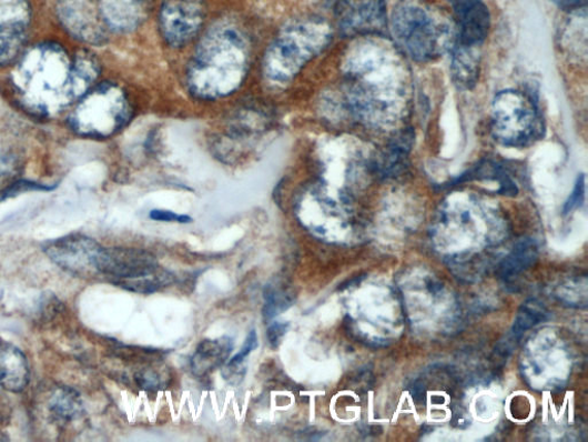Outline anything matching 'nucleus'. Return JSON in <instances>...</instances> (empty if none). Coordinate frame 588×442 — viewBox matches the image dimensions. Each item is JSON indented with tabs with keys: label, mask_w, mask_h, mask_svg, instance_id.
Here are the masks:
<instances>
[{
	"label": "nucleus",
	"mask_w": 588,
	"mask_h": 442,
	"mask_svg": "<svg viewBox=\"0 0 588 442\" xmlns=\"http://www.w3.org/2000/svg\"><path fill=\"white\" fill-rule=\"evenodd\" d=\"M204 22V10L199 0H165L160 11V30L173 48L187 44Z\"/></svg>",
	"instance_id": "9d476101"
},
{
	"label": "nucleus",
	"mask_w": 588,
	"mask_h": 442,
	"mask_svg": "<svg viewBox=\"0 0 588 442\" xmlns=\"http://www.w3.org/2000/svg\"><path fill=\"white\" fill-rule=\"evenodd\" d=\"M456 21V43L479 47L491 27V14L483 0H448Z\"/></svg>",
	"instance_id": "f8f14e48"
},
{
	"label": "nucleus",
	"mask_w": 588,
	"mask_h": 442,
	"mask_svg": "<svg viewBox=\"0 0 588 442\" xmlns=\"http://www.w3.org/2000/svg\"><path fill=\"white\" fill-rule=\"evenodd\" d=\"M398 54L384 46L363 44L348 58V103L369 124H395L407 106V73Z\"/></svg>",
	"instance_id": "f257e3e1"
},
{
	"label": "nucleus",
	"mask_w": 588,
	"mask_h": 442,
	"mask_svg": "<svg viewBox=\"0 0 588 442\" xmlns=\"http://www.w3.org/2000/svg\"><path fill=\"white\" fill-rule=\"evenodd\" d=\"M585 201V177L581 174L575 184L572 194L569 197L568 201L566 202L564 212L565 214H568L572 212L574 210L578 209L582 205Z\"/></svg>",
	"instance_id": "b1692460"
},
{
	"label": "nucleus",
	"mask_w": 588,
	"mask_h": 442,
	"mask_svg": "<svg viewBox=\"0 0 588 442\" xmlns=\"http://www.w3.org/2000/svg\"><path fill=\"white\" fill-rule=\"evenodd\" d=\"M20 66L17 84L26 102L45 112L82 97L98 76L92 58L79 56L71 66L67 53L54 46L30 52Z\"/></svg>",
	"instance_id": "f03ea898"
},
{
	"label": "nucleus",
	"mask_w": 588,
	"mask_h": 442,
	"mask_svg": "<svg viewBox=\"0 0 588 442\" xmlns=\"http://www.w3.org/2000/svg\"><path fill=\"white\" fill-rule=\"evenodd\" d=\"M554 6L567 12L586 11L587 0H550Z\"/></svg>",
	"instance_id": "cd10ccee"
},
{
	"label": "nucleus",
	"mask_w": 588,
	"mask_h": 442,
	"mask_svg": "<svg viewBox=\"0 0 588 442\" xmlns=\"http://www.w3.org/2000/svg\"><path fill=\"white\" fill-rule=\"evenodd\" d=\"M103 247L83 234H70L45 242L44 254L58 268L77 277L98 273Z\"/></svg>",
	"instance_id": "6e6552de"
},
{
	"label": "nucleus",
	"mask_w": 588,
	"mask_h": 442,
	"mask_svg": "<svg viewBox=\"0 0 588 442\" xmlns=\"http://www.w3.org/2000/svg\"><path fill=\"white\" fill-rule=\"evenodd\" d=\"M29 381L30 369L24 353L16 344L0 340V389L19 394Z\"/></svg>",
	"instance_id": "4468645a"
},
{
	"label": "nucleus",
	"mask_w": 588,
	"mask_h": 442,
	"mask_svg": "<svg viewBox=\"0 0 588 442\" xmlns=\"http://www.w3.org/2000/svg\"><path fill=\"white\" fill-rule=\"evenodd\" d=\"M537 107L525 92L506 90L497 94L493 107V132L507 147H526L540 135Z\"/></svg>",
	"instance_id": "0eeeda50"
},
{
	"label": "nucleus",
	"mask_w": 588,
	"mask_h": 442,
	"mask_svg": "<svg viewBox=\"0 0 588 442\" xmlns=\"http://www.w3.org/2000/svg\"><path fill=\"white\" fill-rule=\"evenodd\" d=\"M233 351V341L229 338L203 341L191 361L192 370L203 375L220 366Z\"/></svg>",
	"instance_id": "a211bd4d"
},
{
	"label": "nucleus",
	"mask_w": 588,
	"mask_h": 442,
	"mask_svg": "<svg viewBox=\"0 0 588 442\" xmlns=\"http://www.w3.org/2000/svg\"><path fill=\"white\" fill-rule=\"evenodd\" d=\"M29 23L27 0H0V64L19 51Z\"/></svg>",
	"instance_id": "ddd939ff"
},
{
	"label": "nucleus",
	"mask_w": 588,
	"mask_h": 442,
	"mask_svg": "<svg viewBox=\"0 0 588 442\" xmlns=\"http://www.w3.org/2000/svg\"><path fill=\"white\" fill-rule=\"evenodd\" d=\"M389 29L397 48L418 62L435 60L456 43L453 23L423 0H402L392 13Z\"/></svg>",
	"instance_id": "20e7f679"
},
{
	"label": "nucleus",
	"mask_w": 588,
	"mask_h": 442,
	"mask_svg": "<svg viewBox=\"0 0 588 442\" xmlns=\"http://www.w3.org/2000/svg\"><path fill=\"white\" fill-rule=\"evenodd\" d=\"M158 269L155 258L139 249L103 248L98 259V274L105 275L119 288Z\"/></svg>",
	"instance_id": "9b49d317"
},
{
	"label": "nucleus",
	"mask_w": 588,
	"mask_h": 442,
	"mask_svg": "<svg viewBox=\"0 0 588 442\" xmlns=\"http://www.w3.org/2000/svg\"><path fill=\"white\" fill-rule=\"evenodd\" d=\"M250 58V44L240 29L229 24L213 28L190 61L191 92L203 100L227 97L242 86Z\"/></svg>",
	"instance_id": "7ed1b4c3"
},
{
	"label": "nucleus",
	"mask_w": 588,
	"mask_h": 442,
	"mask_svg": "<svg viewBox=\"0 0 588 442\" xmlns=\"http://www.w3.org/2000/svg\"><path fill=\"white\" fill-rule=\"evenodd\" d=\"M144 10V0H102L105 21L122 30L135 28L141 22Z\"/></svg>",
	"instance_id": "f3484780"
},
{
	"label": "nucleus",
	"mask_w": 588,
	"mask_h": 442,
	"mask_svg": "<svg viewBox=\"0 0 588 442\" xmlns=\"http://www.w3.org/2000/svg\"><path fill=\"white\" fill-rule=\"evenodd\" d=\"M150 217L156 221H168V223H171V221H176V223L181 224L191 223L192 220L189 215L178 214L166 210H153L151 211Z\"/></svg>",
	"instance_id": "a878e982"
},
{
	"label": "nucleus",
	"mask_w": 588,
	"mask_h": 442,
	"mask_svg": "<svg viewBox=\"0 0 588 442\" xmlns=\"http://www.w3.org/2000/svg\"><path fill=\"white\" fill-rule=\"evenodd\" d=\"M132 115V108L122 89L104 84L87 94L73 114V128L85 137L109 138Z\"/></svg>",
	"instance_id": "423d86ee"
},
{
	"label": "nucleus",
	"mask_w": 588,
	"mask_h": 442,
	"mask_svg": "<svg viewBox=\"0 0 588 442\" xmlns=\"http://www.w3.org/2000/svg\"><path fill=\"white\" fill-rule=\"evenodd\" d=\"M7 438L4 436V433L2 432V430H0V441L2 440H6Z\"/></svg>",
	"instance_id": "c85d7f7f"
},
{
	"label": "nucleus",
	"mask_w": 588,
	"mask_h": 442,
	"mask_svg": "<svg viewBox=\"0 0 588 442\" xmlns=\"http://www.w3.org/2000/svg\"><path fill=\"white\" fill-rule=\"evenodd\" d=\"M288 324L286 323H273L267 330V339L273 350H277L283 336L286 334Z\"/></svg>",
	"instance_id": "bb28decb"
},
{
	"label": "nucleus",
	"mask_w": 588,
	"mask_h": 442,
	"mask_svg": "<svg viewBox=\"0 0 588 442\" xmlns=\"http://www.w3.org/2000/svg\"><path fill=\"white\" fill-rule=\"evenodd\" d=\"M264 294L266 301L263 308L265 321L275 319L280 311L282 312L292 305L293 299L290 292L267 287Z\"/></svg>",
	"instance_id": "5701e85b"
},
{
	"label": "nucleus",
	"mask_w": 588,
	"mask_h": 442,
	"mask_svg": "<svg viewBox=\"0 0 588 442\" xmlns=\"http://www.w3.org/2000/svg\"><path fill=\"white\" fill-rule=\"evenodd\" d=\"M331 40V29L323 22L310 20L288 26L266 53L265 77L277 86L291 82Z\"/></svg>",
	"instance_id": "39448f33"
},
{
	"label": "nucleus",
	"mask_w": 588,
	"mask_h": 442,
	"mask_svg": "<svg viewBox=\"0 0 588 442\" xmlns=\"http://www.w3.org/2000/svg\"><path fill=\"white\" fill-rule=\"evenodd\" d=\"M338 27L345 37H377L387 28L385 0H338Z\"/></svg>",
	"instance_id": "1a4fd4ad"
},
{
	"label": "nucleus",
	"mask_w": 588,
	"mask_h": 442,
	"mask_svg": "<svg viewBox=\"0 0 588 442\" xmlns=\"http://www.w3.org/2000/svg\"><path fill=\"white\" fill-rule=\"evenodd\" d=\"M60 10L63 13V20L71 22L74 28H85V31L90 30L92 34H95L97 29L101 28L98 24L93 8L87 0H64Z\"/></svg>",
	"instance_id": "aec40b11"
},
{
	"label": "nucleus",
	"mask_w": 588,
	"mask_h": 442,
	"mask_svg": "<svg viewBox=\"0 0 588 442\" xmlns=\"http://www.w3.org/2000/svg\"><path fill=\"white\" fill-rule=\"evenodd\" d=\"M478 47H468L455 43L450 49L452 54V79L463 90L473 89L478 80L479 53Z\"/></svg>",
	"instance_id": "dca6fc26"
},
{
	"label": "nucleus",
	"mask_w": 588,
	"mask_h": 442,
	"mask_svg": "<svg viewBox=\"0 0 588 442\" xmlns=\"http://www.w3.org/2000/svg\"><path fill=\"white\" fill-rule=\"evenodd\" d=\"M412 143L413 133L410 131H403L394 141H392L384 157L383 169L386 173H395L403 167Z\"/></svg>",
	"instance_id": "412c9836"
},
{
	"label": "nucleus",
	"mask_w": 588,
	"mask_h": 442,
	"mask_svg": "<svg viewBox=\"0 0 588 442\" xmlns=\"http://www.w3.org/2000/svg\"><path fill=\"white\" fill-rule=\"evenodd\" d=\"M257 346V335L255 330H252L242 346V350L239 354H236L231 362H229V365H240Z\"/></svg>",
	"instance_id": "393cba45"
},
{
	"label": "nucleus",
	"mask_w": 588,
	"mask_h": 442,
	"mask_svg": "<svg viewBox=\"0 0 588 442\" xmlns=\"http://www.w3.org/2000/svg\"><path fill=\"white\" fill-rule=\"evenodd\" d=\"M47 412L54 424L68 426L84 416L83 400L72 388L55 386L48 394Z\"/></svg>",
	"instance_id": "2eb2a0df"
},
{
	"label": "nucleus",
	"mask_w": 588,
	"mask_h": 442,
	"mask_svg": "<svg viewBox=\"0 0 588 442\" xmlns=\"http://www.w3.org/2000/svg\"><path fill=\"white\" fill-rule=\"evenodd\" d=\"M546 309L537 301H529L521 305L513 327L515 335L527 332L528 330L544 323L547 320Z\"/></svg>",
	"instance_id": "4be33fe9"
},
{
	"label": "nucleus",
	"mask_w": 588,
	"mask_h": 442,
	"mask_svg": "<svg viewBox=\"0 0 588 442\" xmlns=\"http://www.w3.org/2000/svg\"><path fill=\"white\" fill-rule=\"evenodd\" d=\"M538 258V247L534 240L518 242L500 265L503 279H511L530 269Z\"/></svg>",
	"instance_id": "6ab92c4d"
}]
</instances>
